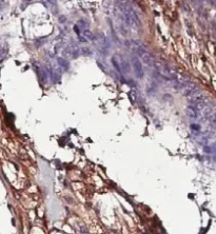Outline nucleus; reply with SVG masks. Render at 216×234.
<instances>
[{"label":"nucleus","mask_w":216,"mask_h":234,"mask_svg":"<svg viewBox=\"0 0 216 234\" xmlns=\"http://www.w3.org/2000/svg\"><path fill=\"white\" fill-rule=\"evenodd\" d=\"M128 46H132V49L135 51V53H136L137 56L144 61V63H146V65H152V64L154 65V61H153V59H152L151 55H150V53L146 51L144 46H141L140 44H136L134 41L132 42V44H129Z\"/></svg>","instance_id":"obj_3"},{"label":"nucleus","mask_w":216,"mask_h":234,"mask_svg":"<svg viewBox=\"0 0 216 234\" xmlns=\"http://www.w3.org/2000/svg\"><path fill=\"white\" fill-rule=\"evenodd\" d=\"M77 25L80 28V30H81V31H84V30H89V28H90V23L86 21V19L78 20V22H77Z\"/></svg>","instance_id":"obj_9"},{"label":"nucleus","mask_w":216,"mask_h":234,"mask_svg":"<svg viewBox=\"0 0 216 234\" xmlns=\"http://www.w3.org/2000/svg\"><path fill=\"white\" fill-rule=\"evenodd\" d=\"M187 114L191 118H197L199 116V111L193 104H191V106H189L187 108Z\"/></svg>","instance_id":"obj_8"},{"label":"nucleus","mask_w":216,"mask_h":234,"mask_svg":"<svg viewBox=\"0 0 216 234\" xmlns=\"http://www.w3.org/2000/svg\"><path fill=\"white\" fill-rule=\"evenodd\" d=\"M116 58H117L118 62H119V64H120V68L122 69L125 73H130V71H131V65H130L129 61L125 60L122 56H116Z\"/></svg>","instance_id":"obj_7"},{"label":"nucleus","mask_w":216,"mask_h":234,"mask_svg":"<svg viewBox=\"0 0 216 234\" xmlns=\"http://www.w3.org/2000/svg\"><path fill=\"white\" fill-rule=\"evenodd\" d=\"M116 7H118L120 14L122 15L125 24L133 30L138 31L140 29V20L132 5L130 4L129 0H116Z\"/></svg>","instance_id":"obj_1"},{"label":"nucleus","mask_w":216,"mask_h":234,"mask_svg":"<svg viewBox=\"0 0 216 234\" xmlns=\"http://www.w3.org/2000/svg\"><path fill=\"white\" fill-rule=\"evenodd\" d=\"M132 62H133V68H134V72L136 74V76L138 78L144 77V68H142V63L141 61H139L136 57L132 58Z\"/></svg>","instance_id":"obj_4"},{"label":"nucleus","mask_w":216,"mask_h":234,"mask_svg":"<svg viewBox=\"0 0 216 234\" xmlns=\"http://www.w3.org/2000/svg\"><path fill=\"white\" fill-rule=\"evenodd\" d=\"M80 52H81L83 55H91L92 54V52H91V50H90L88 46H84V48H81L80 49Z\"/></svg>","instance_id":"obj_12"},{"label":"nucleus","mask_w":216,"mask_h":234,"mask_svg":"<svg viewBox=\"0 0 216 234\" xmlns=\"http://www.w3.org/2000/svg\"><path fill=\"white\" fill-rule=\"evenodd\" d=\"M57 63L61 67V68L63 69V70H69V62H67V60H65V59H63V58H57Z\"/></svg>","instance_id":"obj_10"},{"label":"nucleus","mask_w":216,"mask_h":234,"mask_svg":"<svg viewBox=\"0 0 216 234\" xmlns=\"http://www.w3.org/2000/svg\"><path fill=\"white\" fill-rule=\"evenodd\" d=\"M185 89H183V94L185 96H192V95L196 94L197 92H198V87L192 82H189L187 85H185Z\"/></svg>","instance_id":"obj_6"},{"label":"nucleus","mask_w":216,"mask_h":234,"mask_svg":"<svg viewBox=\"0 0 216 234\" xmlns=\"http://www.w3.org/2000/svg\"><path fill=\"white\" fill-rule=\"evenodd\" d=\"M191 128H192L193 130H195V131H199L200 127L198 126V125H192V126H191Z\"/></svg>","instance_id":"obj_13"},{"label":"nucleus","mask_w":216,"mask_h":234,"mask_svg":"<svg viewBox=\"0 0 216 234\" xmlns=\"http://www.w3.org/2000/svg\"><path fill=\"white\" fill-rule=\"evenodd\" d=\"M154 67L156 68V70L160 73L162 76L169 78V79L177 80L180 77V75L178 74V72L175 69H172L169 65L165 64V63L158 62V61H154Z\"/></svg>","instance_id":"obj_2"},{"label":"nucleus","mask_w":216,"mask_h":234,"mask_svg":"<svg viewBox=\"0 0 216 234\" xmlns=\"http://www.w3.org/2000/svg\"><path fill=\"white\" fill-rule=\"evenodd\" d=\"M96 39L98 40V44L100 46V51L104 52V54H107L109 48H110V44H109V41L107 39V37L103 34H99L96 37Z\"/></svg>","instance_id":"obj_5"},{"label":"nucleus","mask_w":216,"mask_h":234,"mask_svg":"<svg viewBox=\"0 0 216 234\" xmlns=\"http://www.w3.org/2000/svg\"><path fill=\"white\" fill-rule=\"evenodd\" d=\"M82 33H83V36L86 37L88 40H94V39H95V37H94V35L92 34L90 30H84V31H82Z\"/></svg>","instance_id":"obj_11"},{"label":"nucleus","mask_w":216,"mask_h":234,"mask_svg":"<svg viewBox=\"0 0 216 234\" xmlns=\"http://www.w3.org/2000/svg\"><path fill=\"white\" fill-rule=\"evenodd\" d=\"M27 1H32V0H27Z\"/></svg>","instance_id":"obj_14"}]
</instances>
